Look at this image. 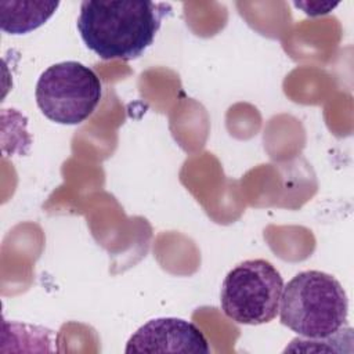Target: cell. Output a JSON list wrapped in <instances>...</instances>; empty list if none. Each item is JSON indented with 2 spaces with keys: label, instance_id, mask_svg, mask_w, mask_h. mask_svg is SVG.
<instances>
[{
  "label": "cell",
  "instance_id": "cell-6",
  "mask_svg": "<svg viewBox=\"0 0 354 354\" xmlns=\"http://www.w3.org/2000/svg\"><path fill=\"white\" fill-rule=\"evenodd\" d=\"M59 7L58 1H0V28L10 35H24L46 24Z\"/></svg>",
  "mask_w": 354,
  "mask_h": 354
},
{
  "label": "cell",
  "instance_id": "cell-1",
  "mask_svg": "<svg viewBox=\"0 0 354 354\" xmlns=\"http://www.w3.org/2000/svg\"><path fill=\"white\" fill-rule=\"evenodd\" d=\"M169 3L84 0L76 22L84 44L102 59L131 61L153 43Z\"/></svg>",
  "mask_w": 354,
  "mask_h": 354
},
{
  "label": "cell",
  "instance_id": "cell-4",
  "mask_svg": "<svg viewBox=\"0 0 354 354\" xmlns=\"http://www.w3.org/2000/svg\"><path fill=\"white\" fill-rule=\"evenodd\" d=\"M35 95L47 119L59 124H79L97 109L102 84L91 68L77 61H64L41 72Z\"/></svg>",
  "mask_w": 354,
  "mask_h": 354
},
{
  "label": "cell",
  "instance_id": "cell-5",
  "mask_svg": "<svg viewBox=\"0 0 354 354\" xmlns=\"http://www.w3.org/2000/svg\"><path fill=\"white\" fill-rule=\"evenodd\" d=\"M207 339L191 321L174 317L155 318L140 326L127 340L124 353L207 354Z\"/></svg>",
  "mask_w": 354,
  "mask_h": 354
},
{
  "label": "cell",
  "instance_id": "cell-3",
  "mask_svg": "<svg viewBox=\"0 0 354 354\" xmlns=\"http://www.w3.org/2000/svg\"><path fill=\"white\" fill-rule=\"evenodd\" d=\"M282 290L283 279L268 260H245L230 270L223 281L221 310L236 324H267L279 311Z\"/></svg>",
  "mask_w": 354,
  "mask_h": 354
},
{
  "label": "cell",
  "instance_id": "cell-2",
  "mask_svg": "<svg viewBox=\"0 0 354 354\" xmlns=\"http://www.w3.org/2000/svg\"><path fill=\"white\" fill-rule=\"evenodd\" d=\"M278 313L282 325L299 336L322 339L346 325L348 299L333 275L308 270L283 286Z\"/></svg>",
  "mask_w": 354,
  "mask_h": 354
}]
</instances>
